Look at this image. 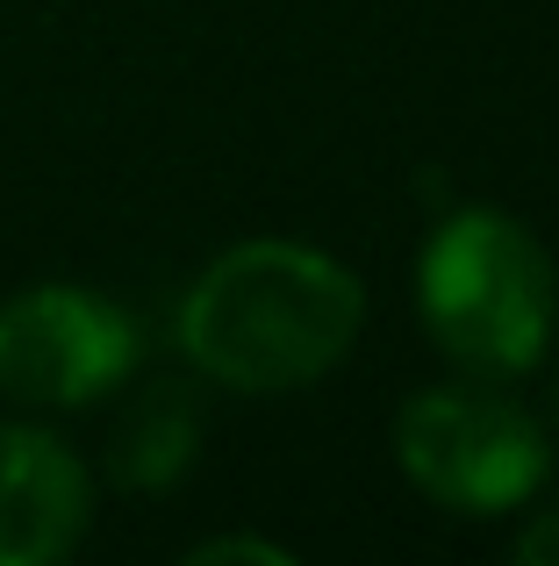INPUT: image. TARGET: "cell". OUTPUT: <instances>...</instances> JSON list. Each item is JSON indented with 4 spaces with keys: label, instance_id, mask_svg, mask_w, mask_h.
Masks as SVG:
<instances>
[{
    "label": "cell",
    "instance_id": "cell-1",
    "mask_svg": "<svg viewBox=\"0 0 559 566\" xmlns=\"http://www.w3.org/2000/svg\"><path fill=\"white\" fill-rule=\"evenodd\" d=\"M366 323V287L316 244L259 237L187 287L180 345L209 380L238 395H287L323 380Z\"/></svg>",
    "mask_w": 559,
    "mask_h": 566
},
{
    "label": "cell",
    "instance_id": "cell-2",
    "mask_svg": "<svg viewBox=\"0 0 559 566\" xmlns=\"http://www.w3.org/2000/svg\"><path fill=\"white\" fill-rule=\"evenodd\" d=\"M423 323L437 352L481 380L531 374L552 337V259L517 216L460 208L437 222L416 265Z\"/></svg>",
    "mask_w": 559,
    "mask_h": 566
},
{
    "label": "cell",
    "instance_id": "cell-3",
    "mask_svg": "<svg viewBox=\"0 0 559 566\" xmlns=\"http://www.w3.org/2000/svg\"><path fill=\"white\" fill-rule=\"evenodd\" d=\"M394 459L431 502L466 516L517 510L546 488V430L531 409L481 387H423L394 416Z\"/></svg>",
    "mask_w": 559,
    "mask_h": 566
},
{
    "label": "cell",
    "instance_id": "cell-4",
    "mask_svg": "<svg viewBox=\"0 0 559 566\" xmlns=\"http://www.w3.org/2000/svg\"><path fill=\"white\" fill-rule=\"evenodd\" d=\"M137 366V323L86 287H29L0 308V395L80 409Z\"/></svg>",
    "mask_w": 559,
    "mask_h": 566
},
{
    "label": "cell",
    "instance_id": "cell-5",
    "mask_svg": "<svg viewBox=\"0 0 559 566\" xmlns=\"http://www.w3.org/2000/svg\"><path fill=\"white\" fill-rule=\"evenodd\" d=\"M94 488L51 430H0V566H51L80 545Z\"/></svg>",
    "mask_w": 559,
    "mask_h": 566
},
{
    "label": "cell",
    "instance_id": "cell-6",
    "mask_svg": "<svg viewBox=\"0 0 559 566\" xmlns=\"http://www.w3.org/2000/svg\"><path fill=\"white\" fill-rule=\"evenodd\" d=\"M201 452V401L194 387L158 380L129 401V416L115 423V481L123 488H172Z\"/></svg>",
    "mask_w": 559,
    "mask_h": 566
},
{
    "label": "cell",
    "instance_id": "cell-7",
    "mask_svg": "<svg viewBox=\"0 0 559 566\" xmlns=\"http://www.w3.org/2000/svg\"><path fill=\"white\" fill-rule=\"evenodd\" d=\"M187 559H194V566H215V559H259V566H287V553H280V545H266V538H209V545H194Z\"/></svg>",
    "mask_w": 559,
    "mask_h": 566
},
{
    "label": "cell",
    "instance_id": "cell-8",
    "mask_svg": "<svg viewBox=\"0 0 559 566\" xmlns=\"http://www.w3.org/2000/svg\"><path fill=\"white\" fill-rule=\"evenodd\" d=\"M517 559H524V566H559V502L531 516V531L517 538Z\"/></svg>",
    "mask_w": 559,
    "mask_h": 566
},
{
    "label": "cell",
    "instance_id": "cell-9",
    "mask_svg": "<svg viewBox=\"0 0 559 566\" xmlns=\"http://www.w3.org/2000/svg\"><path fill=\"white\" fill-rule=\"evenodd\" d=\"M552 416H559V387H552Z\"/></svg>",
    "mask_w": 559,
    "mask_h": 566
}]
</instances>
